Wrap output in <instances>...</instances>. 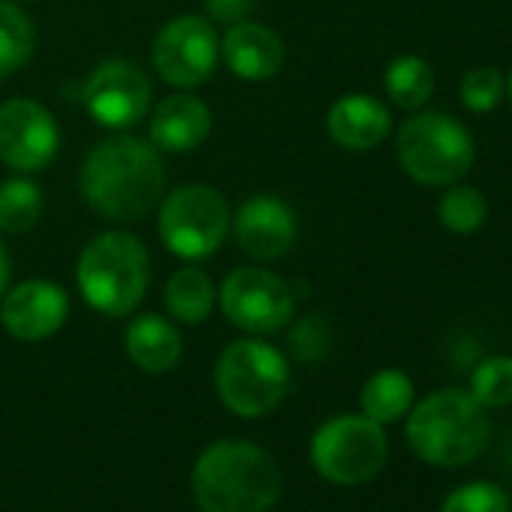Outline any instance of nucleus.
<instances>
[{
    "instance_id": "obj_4",
    "label": "nucleus",
    "mask_w": 512,
    "mask_h": 512,
    "mask_svg": "<svg viewBox=\"0 0 512 512\" xmlns=\"http://www.w3.org/2000/svg\"><path fill=\"white\" fill-rule=\"evenodd\" d=\"M485 407L461 389H440L419 401L407 419L410 449L437 467H461L488 443Z\"/></svg>"
},
{
    "instance_id": "obj_21",
    "label": "nucleus",
    "mask_w": 512,
    "mask_h": 512,
    "mask_svg": "<svg viewBox=\"0 0 512 512\" xmlns=\"http://www.w3.org/2000/svg\"><path fill=\"white\" fill-rule=\"evenodd\" d=\"M410 407H413V380L398 368L377 371L362 386V413L380 425L398 422L401 416L410 413Z\"/></svg>"
},
{
    "instance_id": "obj_27",
    "label": "nucleus",
    "mask_w": 512,
    "mask_h": 512,
    "mask_svg": "<svg viewBox=\"0 0 512 512\" xmlns=\"http://www.w3.org/2000/svg\"><path fill=\"white\" fill-rule=\"evenodd\" d=\"M440 512H509V497L494 482H470L455 488Z\"/></svg>"
},
{
    "instance_id": "obj_28",
    "label": "nucleus",
    "mask_w": 512,
    "mask_h": 512,
    "mask_svg": "<svg viewBox=\"0 0 512 512\" xmlns=\"http://www.w3.org/2000/svg\"><path fill=\"white\" fill-rule=\"evenodd\" d=\"M329 341H332V332H329V323L320 317V314H308L302 317L293 332H290V350L299 362H317L326 356L329 350Z\"/></svg>"
},
{
    "instance_id": "obj_13",
    "label": "nucleus",
    "mask_w": 512,
    "mask_h": 512,
    "mask_svg": "<svg viewBox=\"0 0 512 512\" xmlns=\"http://www.w3.org/2000/svg\"><path fill=\"white\" fill-rule=\"evenodd\" d=\"M232 235L235 244L253 260H278L296 244V211L278 196H250L232 217Z\"/></svg>"
},
{
    "instance_id": "obj_5",
    "label": "nucleus",
    "mask_w": 512,
    "mask_h": 512,
    "mask_svg": "<svg viewBox=\"0 0 512 512\" xmlns=\"http://www.w3.org/2000/svg\"><path fill=\"white\" fill-rule=\"evenodd\" d=\"M401 169L425 187H449L461 181L473 160V133L446 112H413L395 139Z\"/></svg>"
},
{
    "instance_id": "obj_17",
    "label": "nucleus",
    "mask_w": 512,
    "mask_h": 512,
    "mask_svg": "<svg viewBox=\"0 0 512 512\" xmlns=\"http://www.w3.org/2000/svg\"><path fill=\"white\" fill-rule=\"evenodd\" d=\"M211 133V112L202 100L190 94H175L163 100L148 124V139L157 151L187 154L196 151Z\"/></svg>"
},
{
    "instance_id": "obj_22",
    "label": "nucleus",
    "mask_w": 512,
    "mask_h": 512,
    "mask_svg": "<svg viewBox=\"0 0 512 512\" xmlns=\"http://www.w3.org/2000/svg\"><path fill=\"white\" fill-rule=\"evenodd\" d=\"M437 220L455 235H473L488 220V199L479 187L455 181L437 199Z\"/></svg>"
},
{
    "instance_id": "obj_23",
    "label": "nucleus",
    "mask_w": 512,
    "mask_h": 512,
    "mask_svg": "<svg viewBox=\"0 0 512 512\" xmlns=\"http://www.w3.org/2000/svg\"><path fill=\"white\" fill-rule=\"evenodd\" d=\"M34 55V25L16 7L0 0V79L19 73Z\"/></svg>"
},
{
    "instance_id": "obj_24",
    "label": "nucleus",
    "mask_w": 512,
    "mask_h": 512,
    "mask_svg": "<svg viewBox=\"0 0 512 512\" xmlns=\"http://www.w3.org/2000/svg\"><path fill=\"white\" fill-rule=\"evenodd\" d=\"M43 214V190L28 178H13L0 184V229L22 235L34 229Z\"/></svg>"
},
{
    "instance_id": "obj_9",
    "label": "nucleus",
    "mask_w": 512,
    "mask_h": 512,
    "mask_svg": "<svg viewBox=\"0 0 512 512\" xmlns=\"http://www.w3.org/2000/svg\"><path fill=\"white\" fill-rule=\"evenodd\" d=\"M223 317L250 332V335H275L293 323L296 296L293 287L269 269H235L220 287Z\"/></svg>"
},
{
    "instance_id": "obj_15",
    "label": "nucleus",
    "mask_w": 512,
    "mask_h": 512,
    "mask_svg": "<svg viewBox=\"0 0 512 512\" xmlns=\"http://www.w3.org/2000/svg\"><path fill=\"white\" fill-rule=\"evenodd\" d=\"M220 55H223L226 67L232 70V76H238L244 82H269L284 67L281 37L272 28L256 25V22L229 25L226 37L220 43Z\"/></svg>"
},
{
    "instance_id": "obj_2",
    "label": "nucleus",
    "mask_w": 512,
    "mask_h": 512,
    "mask_svg": "<svg viewBox=\"0 0 512 512\" xmlns=\"http://www.w3.org/2000/svg\"><path fill=\"white\" fill-rule=\"evenodd\" d=\"M202 512H269L281 497L278 461L250 440H217L193 467Z\"/></svg>"
},
{
    "instance_id": "obj_7",
    "label": "nucleus",
    "mask_w": 512,
    "mask_h": 512,
    "mask_svg": "<svg viewBox=\"0 0 512 512\" xmlns=\"http://www.w3.org/2000/svg\"><path fill=\"white\" fill-rule=\"evenodd\" d=\"M229 205L208 184H184L160 199L157 232L169 253L181 260H205L229 232Z\"/></svg>"
},
{
    "instance_id": "obj_18",
    "label": "nucleus",
    "mask_w": 512,
    "mask_h": 512,
    "mask_svg": "<svg viewBox=\"0 0 512 512\" xmlns=\"http://www.w3.org/2000/svg\"><path fill=\"white\" fill-rule=\"evenodd\" d=\"M127 356L133 359L136 368L148 374H166L181 362V335L178 329L163 320L160 314H142L127 326L124 335Z\"/></svg>"
},
{
    "instance_id": "obj_16",
    "label": "nucleus",
    "mask_w": 512,
    "mask_h": 512,
    "mask_svg": "<svg viewBox=\"0 0 512 512\" xmlns=\"http://www.w3.org/2000/svg\"><path fill=\"white\" fill-rule=\"evenodd\" d=\"M329 136L347 151H371L392 133V112L371 94H344L326 118Z\"/></svg>"
},
{
    "instance_id": "obj_8",
    "label": "nucleus",
    "mask_w": 512,
    "mask_h": 512,
    "mask_svg": "<svg viewBox=\"0 0 512 512\" xmlns=\"http://www.w3.org/2000/svg\"><path fill=\"white\" fill-rule=\"evenodd\" d=\"M389 455L383 425L362 416H335L311 437V464L335 485H362L374 479Z\"/></svg>"
},
{
    "instance_id": "obj_10",
    "label": "nucleus",
    "mask_w": 512,
    "mask_h": 512,
    "mask_svg": "<svg viewBox=\"0 0 512 512\" xmlns=\"http://www.w3.org/2000/svg\"><path fill=\"white\" fill-rule=\"evenodd\" d=\"M154 70L166 85L199 88L205 85L220 61V37L202 16H178L154 37Z\"/></svg>"
},
{
    "instance_id": "obj_31",
    "label": "nucleus",
    "mask_w": 512,
    "mask_h": 512,
    "mask_svg": "<svg viewBox=\"0 0 512 512\" xmlns=\"http://www.w3.org/2000/svg\"><path fill=\"white\" fill-rule=\"evenodd\" d=\"M506 97H509V106H512V73H509V79H506Z\"/></svg>"
},
{
    "instance_id": "obj_12",
    "label": "nucleus",
    "mask_w": 512,
    "mask_h": 512,
    "mask_svg": "<svg viewBox=\"0 0 512 512\" xmlns=\"http://www.w3.org/2000/svg\"><path fill=\"white\" fill-rule=\"evenodd\" d=\"M61 148V130L55 115L28 97H16L0 106V160L19 172L46 169Z\"/></svg>"
},
{
    "instance_id": "obj_29",
    "label": "nucleus",
    "mask_w": 512,
    "mask_h": 512,
    "mask_svg": "<svg viewBox=\"0 0 512 512\" xmlns=\"http://www.w3.org/2000/svg\"><path fill=\"white\" fill-rule=\"evenodd\" d=\"M205 10L211 22L238 25V22H247V16L256 10V0H205Z\"/></svg>"
},
{
    "instance_id": "obj_20",
    "label": "nucleus",
    "mask_w": 512,
    "mask_h": 512,
    "mask_svg": "<svg viewBox=\"0 0 512 512\" xmlns=\"http://www.w3.org/2000/svg\"><path fill=\"white\" fill-rule=\"evenodd\" d=\"M383 88L389 94V100L404 109V112H419L425 109V103L434 97L437 88V76L434 67L419 58V55H398L383 76Z\"/></svg>"
},
{
    "instance_id": "obj_1",
    "label": "nucleus",
    "mask_w": 512,
    "mask_h": 512,
    "mask_svg": "<svg viewBox=\"0 0 512 512\" xmlns=\"http://www.w3.org/2000/svg\"><path fill=\"white\" fill-rule=\"evenodd\" d=\"M166 169L151 139L130 133L97 142L82 163V196L112 223H139L163 199Z\"/></svg>"
},
{
    "instance_id": "obj_30",
    "label": "nucleus",
    "mask_w": 512,
    "mask_h": 512,
    "mask_svg": "<svg viewBox=\"0 0 512 512\" xmlns=\"http://www.w3.org/2000/svg\"><path fill=\"white\" fill-rule=\"evenodd\" d=\"M7 287H10V253H7L4 241H0V299H4Z\"/></svg>"
},
{
    "instance_id": "obj_11",
    "label": "nucleus",
    "mask_w": 512,
    "mask_h": 512,
    "mask_svg": "<svg viewBox=\"0 0 512 512\" xmlns=\"http://www.w3.org/2000/svg\"><path fill=\"white\" fill-rule=\"evenodd\" d=\"M82 100L88 115L100 127L124 133L148 115L151 82L142 73V67L130 61H106L88 76Z\"/></svg>"
},
{
    "instance_id": "obj_14",
    "label": "nucleus",
    "mask_w": 512,
    "mask_h": 512,
    "mask_svg": "<svg viewBox=\"0 0 512 512\" xmlns=\"http://www.w3.org/2000/svg\"><path fill=\"white\" fill-rule=\"evenodd\" d=\"M70 317V296L52 281H25L4 293L0 323L16 341H46Z\"/></svg>"
},
{
    "instance_id": "obj_3",
    "label": "nucleus",
    "mask_w": 512,
    "mask_h": 512,
    "mask_svg": "<svg viewBox=\"0 0 512 512\" xmlns=\"http://www.w3.org/2000/svg\"><path fill=\"white\" fill-rule=\"evenodd\" d=\"M76 284L82 299L103 317L133 314L151 284V256L148 247L124 232L109 229L94 235L76 266Z\"/></svg>"
},
{
    "instance_id": "obj_25",
    "label": "nucleus",
    "mask_w": 512,
    "mask_h": 512,
    "mask_svg": "<svg viewBox=\"0 0 512 512\" xmlns=\"http://www.w3.org/2000/svg\"><path fill=\"white\" fill-rule=\"evenodd\" d=\"M470 395L485 407H509L512 404V356H488L470 374Z\"/></svg>"
},
{
    "instance_id": "obj_6",
    "label": "nucleus",
    "mask_w": 512,
    "mask_h": 512,
    "mask_svg": "<svg viewBox=\"0 0 512 512\" xmlns=\"http://www.w3.org/2000/svg\"><path fill=\"white\" fill-rule=\"evenodd\" d=\"M214 386L220 401L235 416H266L284 401L290 389V362L278 347L266 341L241 338L220 353L214 365Z\"/></svg>"
},
{
    "instance_id": "obj_19",
    "label": "nucleus",
    "mask_w": 512,
    "mask_h": 512,
    "mask_svg": "<svg viewBox=\"0 0 512 512\" xmlns=\"http://www.w3.org/2000/svg\"><path fill=\"white\" fill-rule=\"evenodd\" d=\"M214 302H217V290H214L211 278L196 266L178 269L163 290L166 311L184 326H196V323L208 320L214 311Z\"/></svg>"
},
{
    "instance_id": "obj_26",
    "label": "nucleus",
    "mask_w": 512,
    "mask_h": 512,
    "mask_svg": "<svg viewBox=\"0 0 512 512\" xmlns=\"http://www.w3.org/2000/svg\"><path fill=\"white\" fill-rule=\"evenodd\" d=\"M506 94V79L497 67H473L458 85L461 106L473 115H488L500 106Z\"/></svg>"
}]
</instances>
